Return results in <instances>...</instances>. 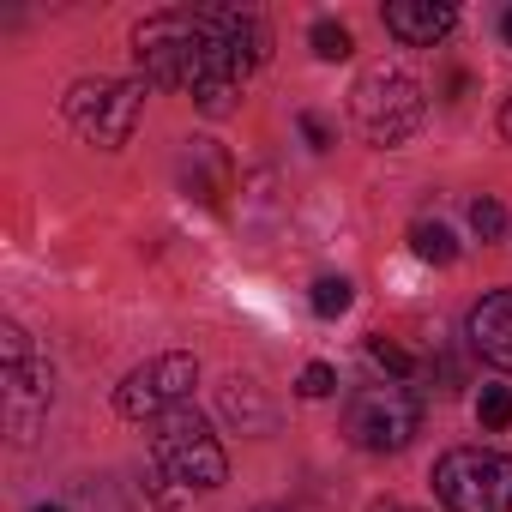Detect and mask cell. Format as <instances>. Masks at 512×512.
<instances>
[{
	"label": "cell",
	"mask_w": 512,
	"mask_h": 512,
	"mask_svg": "<svg viewBox=\"0 0 512 512\" xmlns=\"http://www.w3.org/2000/svg\"><path fill=\"white\" fill-rule=\"evenodd\" d=\"M350 115H356V127H362L368 145H404V139L422 133V121H428V97H422V85H416L410 73H398V67H374V73L356 79V91H350Z\"/></svg>",
	"instance_id": "obj_3"
},
{
	"label": "cell",
	"mask_w": 512,
	"mask_h": 512,
	"mask_svg": "<svg viewBox=\"0 0 512 512\" xmlns=\"http://www.w3.org/2000/svg\"><path fill=\"white\" fill-rule=\"evenodd\" d=\"M205 19H211V31L223 37V49L241 61V73H260V67L272 61V31H266L260 13H247V7H211Z\"/></svg>",
	"instance_id": "obj_9"
},
{
	"label": "cell",
	"mask_w": 512,
	"mask_h": 512,
	"mask_svg": "<svg viewBox=\"0 0 512 512\" xmlns=\"http://www.w3.org/2000/svg\"><path fill=\"white\" fill-rule=\"evenodd\" d=\"M470 229H476V241H500V235H506V211H500V199L482 193V199L470 205Z\"/></svg>",
	"instance_id": "obj_17"
},
{
	"label": "cell",
	"mask_w": 512,
	"mask_h": 512,
	"mask_svg": "<svg viewBox=\"0 0 512 512\" xmlns=\"http://www.w3.org/2000/svg\"><path fill=\"white\" fill-rule=\"evenodd\" d=\"M296 392H302V398H332V392H338V374H332L326 362H308L302 380H296Z\"/></svg>",
	"instance_id": "obj_19"
},
{
	"label": "cell",
	"mask_w": 512,
	"mask_h": 512,
	"mask_svg": "<svg viewBox=\"0 0 512 512\" xmlns=\"http://www.w3.org/2000/svg\"><path fill=\"white\" fill-rule=\"evenodd\" d=\"M500 37H506V49H512V7H506V19H500Z\"/></svg>",
	"instance_id": "obj_23"
},
{
	"label": "cell",
	"mask_w": 512,
	"mask_h": 512,
	"mask_svg": "<svg viewBox=\"0 0 512 512\" xmlns=\"http://www.w3.org/2000/svg\"><path fill=\"white\" fill-rule=\"evenodd\" d=\"M0 356H7V428L19 446H31L49 416V368L37 362L25 326H13V320L0 326Z\"/></svg>",
	"instance_id": "obj_8"
},
{
	"label": "cell",
	"mask_w": 512,
	"mask_h": 512,
	"mask_svg": "<svg viewBox=\"0 0 512 512\" xmlns=\"http://www.w3.org/2000/svg\"><path fill=\"white\" fill-rule=\"evenodd\" d=\"M302 139H308L314 151H326V145H332V127H326L320 115H302Z\"/></svg>",
	"instance_id": "obj_20"
},
{
	"label": "cell",
	"mask_w": 512,
	"mask_h": 512,
	"mask_svg": "<svg viewBox=\"0 0 512 512\" xmlns=\"http://www.w3.org/2000/svg\"><path fill=\"white\" fill-rule=\"evenodd\" d=\"M308 302H314V314H320V320H338V314H350L356 290H350V278H320V284L308 290Z\"/></svg>",
	"instance_id": "obj_15"
},
{
	"label": "cell",
	"mask_w": 512,
	"mask_h": 512,
	"mask_svg": "<svg viewBox=\"0 0 512 512\" xmlns=\"http://www.w3.org/2000/svg\"><path fill=\"white\" fill-rule=\"evenodd\" d=\"M145 91H151L145 79H79L67 91V121H73L79 139L115 151V145L133 139V127L145 115Z\"/></svg>",
	"instance_id": "obj_5"
},
{
	"label": "cell",
	"mask_w": 512,
	"mask_h": 512,
	"mask_svg": "<svg viewBox=\"0 0 512 512\" xmlns=\"http://www.w3.org/2000/svg\"><path fill=\"white\" fill-rule=\"evenodd\" d=\"M133 55H139L145 85L187 91L205 115H229V103H235V91L247 79L205 13H151L133 31Z\"/></svg>",
	"instance_id": "obj_1"
},
{
	"label": "cell",
	"mask_w": 512,
	"mask_h": 512,
	"mask_svg": "<svg viewBox=\"0 0 512 512\" xmlns=\"http://www.w3.org/2000/svg\"><path fill=\"white\" fill-rule=\"evenodd\" d=\"M500 133H506V145H512V97H506V109H500Z\"/></svg>",
	"instance_id": "obj_22"
},
{
	"label": "cell",
	"mask_w": 512,
	"mask_h": 512,
	"mask_svg": "<svg viewBox=\"0 0 512 512\" xmlns=\"http://www.w3.org/2000/svg\"><path fill=\"white\" fill-rule=\"evenodd\" d=\"M416 428H422V404L404 386H368L344 410V434L362 452H404L416 440Z\"/></svg>",
	"instance_id": "obj_6"
},
{
	"label": "cell",
	"mask_w": 512,
	"mask_h": 512,
	"mask_svg": "<svg viewBox=\"0 0 512 512\" xmlns=\"http://www.w3.org/2000/svg\"><path fill=\"white\" fill-rule=\"evenodd\" d=\"M470 350L494 368H512V290H494L470 308Z\"/></svg>",
	"instance_id": "obj_11"
},
{
	"label": "cell",
	"mask_w": 512,
	"mask_h": 512,
	"mask_svg": "<svg viewBox=\"0 0 512 512\" xmlns=\"http://www.w3.org/2000/svg\"><path fill=\"white\" fill-rule=\"evenodd\" d=\"M308 43H314V55H320V61H350V55H356V37H350L338 19H314Z\"/></svg>",
	"instance_id": "obj_14"
},
{
	"label": "cell",
	"mask_w": 512,
	"mask_h": 512,
	"mask_svg": "<svg viewBox=\"0 0 512 512\" xmlns=\"http://www.w3.org/2000/svg\"><path fill=\"white\" fill-rule=\"evenodd\" d=\"M410 247H416V260H428V266H452L458 260V241H452L446 223H416L410 229Z\"/></svg>",
	"instance_id": "obj_13"
},
{
	"label": "cell",
	"mask_w": 512,
	"mask_h": 512,
	"mask_svg": "<svg viewBox=\"0 0 512 512\" xmlns=\"http://www.w3.org/2000/svg\"><path fill=\"white\" fill-rule=\"evenodd\" d=\"M380 19H386V31H392L404 49H434V43L458 25V13L440 7V0H392Z\"/></svg>",
	"instance_id": "obj_10"
},
{
	"label": "cell",
	"mask_w": 512,
	"mask_h": 512,
	"mask_svg": "<svg viewBox=\"0 0 512 512\" xmlns=\"http://www.w3.org/2000/svg\"><path fill=\"white\" fill-rule=\"evenodd\" d=\"M193 386H199V362H193L187 350H163V356H151L145 368H133V374L115 386V410H121L127 422H157V416H169Z\"/></svg>",
	"instance_id": "obj_7"
},
{
	"label": "cell",
	"mask_w": 512,
	"mask_h": 512,
	"mask_svg": "<svg viewBox=\"0 0 512 512\" xmlns=\"http://www.w3.org/2000/svg\"><path fill=\"white\" fill-rule=\"evenodd\" d=\"M368 362H374V368H386L392 380H410V368H416V362H410L398 344H386V338H368Z\"/></svg>",
	"instance_id": "obj_18"
},
{
	"label": "cell",
	"mask_w": 512,
	"mask_h": 512,
	"mask_svg": "<svg viewBox=\"0 0 512 512\" xmlns=\"http://www.w3.org/2000/svg\"><path fill=\"white\" fill-rule=\"evenodd\" d=\"M368 512H416V506H404V500H374Z\"/></svg>",
	"instance_id": "obj_21"
},
{
	"label": "cell",
	"mask_w": 512,
	"mask_h": 512,
	"mask_svg": "<svg viewBox=\"0 0 512 512\" xmlns=\"http://www.w3.org/2000/svg\"><path fill=\"white\" fill-rule=\"evenodd\" d=\"M37 512H67V506H37Z\"/></svg>",
	"instance_id": "obj_24"
},
{
	"label": "cell",
	"mask_w": 512,
	"mask_h": 512,
	"mask_svg": "<svg viewBox=\"0 0 512 512\" xmlns=\"http://www.w3.org/2000/svg\"><path fill=\"white\" fill-rule=\"evenodd\" d=\"M476 422H482L488 434L512 428V386H482V398H476Z\"/></svg>",
	"instance_id": "obj_16"
},
{
	"label": "cell",
	"mask_w": 512,
	"mask_h": 512,
	"mask_svg": "<svg viewBox=\"0 0 512 512\" xmlns=\"http://www.w3.org/2000/svg\"><path fill=\"white\" fill-rule=\"evenodd\" d=\"M266 512H272V506H266Z\"/></svg>",
	"instance_id": "obj_25"
},
{
	"label": "cell",
	"mask_w": 512,
	"mask_h": 512,
	"mask_svg": "<svg viewBox=\"0 0 512 512\" xmlns=\"http://www.w3.org/2000/svg\"><path fill=\"white\" fill-rule=\"evenodd\" d=\"M151 470L169 476V482H181L187 494H211V488H223L229 458H223L217 434L205 428V416L187 410V404H175L169 416H157V434H151Z\"/></svg>",
	"instance_id": "obj_2"
},
{
	"label": "cell",
	"mask_w": 512,
	"mask_h": 512,
	"mask_svg": "<svg viewBox=\"0 0 512 512\" xmlns=\"http://www.w3.org/2000/svg\"><path fill=\"white\" fill-rule=\"evenodd\" d=\"M434 494L446 512H512V458L488 446H452L434 464Z\"/></svg>",
	"instance_id": "obj_4"
},
{
	"label": "cell",
	"mask_w": 512,
	"mask_h": 512,
	"mask_svg": "<svg viewBox=\"0 0 512 512\" xmlns=\"http://www.w3.org/2000/svg\"><path fill=\"white\" fill-rule=\"evenodd\" d=\"M217 404H223V416H229L241 434H266V428H272V410H266L260 392H253V380H223V386H217Z\"/></svg>",
	"instance_id": "obj_12"
}]
</instances>
